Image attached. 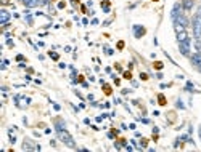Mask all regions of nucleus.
I'll list each match as a JSON object with an SVG mask.
<instances>
[{"label": "nucleus", "instance_id": "f257e3e1", "mask_svg": "<svg viewBox=\"0 0 201 152\" xmlns=\"http://www.w3.org/2000/svg\"><path fill=\"white\" fill-rule=\"evenodd\" d=\"M56 135H58V138H60V141L63 142L64 146H68V147H71V149H76V142H74V138L68 133V130H60V131H56Z\"/></svg>", "mask_w": 201, "mask_h": 152}, {"label": "nucleus", "instance_id": "f03ea898", "mask_svg": "<svg viewBox=\"0 0 201 152\" xmlns=\"http://www.w3.org/2000/svg\"><path fill=\"white\" fill-rule=\"evenodd\" d=\"M193 34L196 40H201V16H196V15L193 18Z\"/></svg>", "mask_w": 201, "mask_h": 152}, {"label": "nucleus", "instance_id": "7ed1b4c3", "mask_svg": "<svg viewBox=\"0 0 201 152\" xmlns=\"http://www.w3.org/2000/svg\"><path fill=\"white\" fill-rule=\"evenodd\" d=\"M180 15H184V8H182V3H175L172 7V11H171V20L175 21Z\"/></svg>", "mask_w": 201, "mask_h": 152}, {"label": "nucleus", "instance_id": "20e7f679", "mask_svg": "<svg viewBox=\"0 0 201 152\" xmlns=\"http://www.w3.org/2000/svg\"><path fill=\"white\" fill-rule=\"evenodd\" d=\"M179 50L184 56H188L190 54V39H185V40L179 42Z\"/></svg>", "mask_w": 201, "mask_h": 152}, {"label": "nucleus", "instance_id": "39448f33", "mask_svg": "<svg viewBox=\"0 0 201 152\" xmlns=\"http://www.w3.org/2000/svg\"><path fill=\"white\" fill-rule=\"evenodd\" d=\"M191 64L195 66V67L201 72V53H195V54H191Z\"/></svg>", "mask_w": 201, "mask_h": 152}, {"label": "nucleus", "instance_id": "423d86ee", "mask_svg": "<svg viewBox=\"0 0 201 152\" xmlns=\"http://www.w3.org/2000/svg\"><path fill=\"white\" fill-rule=\"evenodd\" d=\"M145 27L143 26H140V24H135L133 26V35H135V39H140L142 35H145Z\"/></svg>", "mask_w": 201, "mask_h": 152}, {"label": "nucleus", "instance_id": "0eeeda50", "mask_svg": "<svg viewBox=\"0 0 201 152\" xmlns=\"http://www.w3.org/2000/svg\"><path fill=\"white\" fill-rule=\"evenodd\" d=\"M21 2L26 8H34V7H39L42 3V0H21Z\"/></svg>", "mask_w": 201, "mask_h": 152}, {"label": "nucleus", "instance_id": "6e6552de", "mask_svg": "<svg viewBox=\"0 0 201 152\" xmlns=\"http://www.w3.org/2000/svg\"><path fill=\"white\" fill-rule=\"evenodd\" d=\"M8 20H10V13L2 8V10H0V24L5 26V24L8 23Z\"/></svg>", "mask_w": 201, "mask_h": 152}, {"label": "nucleus", "instance_id": "1a4fd4ad", "mask_svg": "<svg viewBox=\"0 0 201 152\" xmlns=\"http://www.w3.org/2000/svg\"><path fill=\"white\" fill-rule=\"evenodd\" d=\"M174 24H179V26H182V27H188V20L185 18V15H180L177 20L174 21Z\"/></svg>", "mask_w": 201, "mask_h": 152}, {"label": "nucleus", "instance_id": "9d476101", "mask_svg": "<svg viewBox=\"0 0 201 152\" xmlns=\"http://www.w3.org/2000/svg\"><path fill=\"white\" fill-rule=\"evenodd\" d=\"M37 146H32V141L31 139H24L23 142V150H35Z\"/></svg>", "mask_w": 201, "mask_h": 152}, {"label": "nucleus", "instance_id": "9b49d317", "mask_svg": "<svg viewBox=\"0 0 201 152\" xmlns=\"http://www.w3.org/2000/svg\"><path fill=\"white\" fill-rule=\"evenodd\" d=\"M182 8L190 11L191 8H193V0H182Z\"/></svg>", "mask_w": 201, "mask_h": 152}, {"label": "nucleus", "instance_id": "f8f14e48", "mask_svg": "<svg viewBox=\"0 0 201 152\" xmlns=\"http://www.w3.org/2000/svg\"><path fill=\"white\" fill-rule=\"evenodd\" d=\"M64 128H66V123H64L61 119H56V120H55V130L60 131V130H64Z\"/></svg>", "mask_w": 201, "mask_h": 152}, {"label": "nucleus", "instance_id": "ddd939ff", "mask_svg": "<svg viewBox=\"0 0 201 152\" xmlns=\"http://www.w3.org/2000/svg\"><path fill=\"white\" fill-rule=\"evenodd\" d=\"M15 127H12L10 130H8V136H10V142H12V144H15V142H16V136H15Z\"/></svg>", "mask_w": 201, "mask_h": 152}, {"label": "nucleus", "instance_id": "4468645a", "mask_svg": "<svg viewBox=\"0 0 201 152\" xmlns=\"http://www.w3.org/2000/svg\"><path fill=\"white\" fill-rule=\"evenodd\" d=\"M101 8H103L105 13H110V3H108V2H103V3H101Z\"/></svg>", "mask_w": 201, "mask_h": 152}, {"label": "nucleus", "instance_id": "2eb2a0df", "mask_svg": "<svg viewBox=\"0 0 201 152\" xmlns=\"http://www.w3.org/2000/svg\"><path fill=\"white\" fill-rule=\"evenodd\" d=\"M195 48H196V53H201V40L195 42Z\"/></svg>", "mask_w": 201, "mask_h": 152}, {"label": "nucleus", "instance_id": "dca6fc26", "mask_svg": "<svg viewBox=\"0 0 201 152\" xmlns=\"http://www.w3.org/2000/svg\"><path fill=\"white\" fill-rule=\"evenodd\" d=\"M185 90H187V91H193V90H195L193 83H191V82H188V83H187V87H185Z\"/></svg>", "mask_w": 201, "mask_h": 152}, {"label": "nucleus", "instance_id": "f3484780", "mask_svg": "<svg viewBox=\"0 0 201 152\" xmlns=\"http://www.w3.org/2000/svg\"><path fill=\"white\" fill-rule=\"evenodd\" d=\"M164 101H166V99H164V96H162V94H159V104H166Z\"/></svg>", "mask_w": 201, "mask_h": 152}, {"label": "nucleus", "instance_id": "a211bd4d", "mask_svg": "<svg viewBox=\"0 0 201 152\" xmlns=\"http://www.w3.org/2000/svg\"><path fill=\"white\" fill-rule=\"evenodd\" d=\"M177 107H180V109H184V107H185V106H184V104H182V101H180V99L177 101Z\"/></svg>", "mask_w": 201, "mask_h": 152}, {"label": "nucleus", "instance_id": "6ab92c4d", "mask_svg": "<svg viewBox=\"0 0 201 152\" xmlns=\"http://www.w3.org/2000/svg\"><path fill=\"white\" fill-rule=\"evenodd\" d=\"M50 58H53V59H58V54H56V53H50Z\"/></svg>", "mask_w": 201, "mask_h": 152}, {"label": "nucleus", "instance_id": "aec40b11", "mask_svg": "<svg viewBox=\"0 0 201 152\" xmlns=\"http://www.w3.org/2000/svg\"><path fill=\"white\" fill-rule=\"evenodd\" d=\"M105 53H106V54H113V50L111 48H105Z\"/></svg>", "mask_w": 201, "mask_h": 152}, {"label": "nucleus", "instance_id": "412c9836", "mask_svg": "<svg viewBox=\"0 0 201 152\" xmlns=\"http://www.w3.org/2000/svg\"><path fill=\"white\" fill-rule=\"evenodd\" d=\"M196 16H201V5L196 8Z\"/></svg>", "mask_w": 201, "mask_h": 152}, {"label": "nucleus", "instance_id": "4be33fe9", "mask_svg": "<svg viewBox=\"0 0 201 152\" xmlns=\"http://www.w3.org/2000/svg\"><path fill=\"white\" fill-rule=\"evenodd\" d=\"M140 144H142V147H147V139H142Z\"/></svg>", "mask_w": 201, "mask_h": 152}, {"label": "nucleus", "instance_id": "5701e85b", "mask_svg": "<svg viewBox=\"0 0 201 152\" xmlns=\"http://www.w3.org/2000/svg\"><path fill=\"white\" fill-rule=\"evenodd\" d=\"M16 59H18V61H23L24 58H23V54H18V56H16Z\"/></svg>", "mask_w": 201, "mask_h": 152}, {"label": "nucleus", "instance_id": "b1692460", "mask_svg": "<svg viewBox=\"0 0 201 152\" xmlns=\"http://www.w3.org/2000/svg\"><path fill=\"white\" fill-rule=\"evenodd\" d=\"M198 135H199V139H201V127H199V130H198Z\"/></svg>", "mask_w": 201, "mask_h": 152}, {"label": "nucleus", "instance_id": "393cba45", "mask_svg": "<svg viewBox=\"0 0 201 152\" xmlns=\"http://www.w3.org/2000/svg\"><path fill=\"white\" fill-rule=\"evenodd\" d=\"M42 3L45 5V3H49V0H42Z\"/></svg>", "mask_w": 201, "mask_h": 152}]
</instances>
